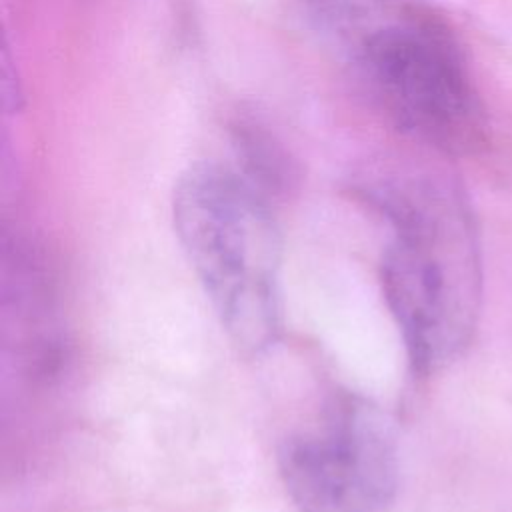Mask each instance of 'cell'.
Wrapping results in <instances>:
<instances>
[{"instance_id": "obj_1", "label": "cell", "mask_w": 512, "mask_h": 512, "mask_svg": "<svg viewBox=\"0 0 512 512\" xmlns=\"http://www.w3.org/2000/svg\"><path fill=\"white\" fill-rule=\"evenodd\" d=\"M390 226L382 294L418 374H432L470 344L482 300L480 244L472 214L450 184L386 174L362 184Z\"/></svg>"}, {"instance_id": "obj_2", "label": "cell", "mask_w": 512, "mask_h": 512, "mask_svg": "<svg viewBox=\"0 0 512 512\" xmlns=\"http://www.w3.org/2000/svg\"><path fill=\"white\" fill-rule=\"evenodd\" d=\"M270 200L236 164L216 160L188 166L172 196L178 240L224 332L248 356L282 332V240Z\"/></svg>"}, {"instance_id": "obj_3", "label": "cell", "mask_w": 512, "mask_h": 512, "mask_svg": "<svg viewBox=\"0 0 512 512\" xmlns=\"http://www.w3.org/2000/svg\"><path fill=\"white\" fill-rule=\"evenodd\" d=\"M352 58L372 102L404 134L448 154L484 142L480 100L436 20L410 8L368 18L354 36Z\"/></svg>"}, {"instance_id": "obj_4", "label": "cell", "mask_w": 512, "mask_h": 512, "mask_svg": "<svg viewBox=\"0 0 512 512\" xmlns=\"http://www.w3.org/2000/svg\"><path fill=\"white\" fill-rule=\"evenodd\" d=\"M284 488L300 512H384L398 488V444L388 416L338 394L322 420L278 448Z\"/></svg>"}, {"instance_id": "obj_5", "label": "cell", "mask_w": 512, "mask_h": 512, "mask_svg": "<svg viewBox=\"0 0 512 512\" xmlns=\"http://www.w3.org/2000/svg\"><path fill=\"white\" fill-rule=\"evenodd\" d=\"M234 148L236 166L270 198L288 190L294 182L292 160L258 122H238L234 126Z\"/></svg>"}, {"instance_id": "obj_6", "label": "cell", "mask_w": 512, "mask_h": 512, "mask_svg": "<svg viewBox=\"0 0 512 512\" xmlns=\"http://www.w3.org/2000/svg\"><path fill=\"white\" fill-rule=\"evenodd\" d=\"M304 10L326 26H340L362 0H298Z\"/></svg>"}]
</instances>
